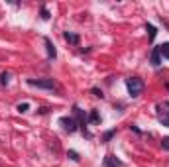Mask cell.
Returning a JSON list of instances; mask_svg holds the SVG:
<instances>
[{
  "instance_id": "obj_17",
  "label": "cell",
  "mask_w": 169,
  "mask_h": 167,
  "mask_svg": "<svg viewBox=\"0 0 169 167\" xmlns=\"http://www.w3.org/2000/svg\"><path fill=\"white\" fill-rule=\"evenodd\" d=\"M42 20H49V10H47V8H42Z\"/></svg>"
},
{
  "instance_id": "obj_13",
  "label": "cell",
  "mask_w": 169,
  "mask_h": 167,
  "mask_svg": "<svg viewBox=\"0 0 169 167\" xmlns=\"http://www.w3.org/2000/svg\"><path fill=\"white\" fill-rule=\"evenodd\" d=\"M8 83H10V73H6V71H4V73L0 75V85H2V87H6Z\"/></svg>"
},
{
  "instance_id": "obj_1",
  "label": "cell",
  "mask_w": 169,
  "mask_h": 167,
  "mask_svg": "<svg viewBox=\"0 0 169 167\" xmlns=\"http://www.w3.org/2000/svg\"><path fill=\"white\" fill-rule=\"evenodd\" d=\"M126 87H128V93H130L132 98H138L140 94L144 93V81L140 77H130L126 79Z\"/></svg>"
},
{
  "instance_id": "obj_14",
  "label": "cell",
  "mask_w": 169,
  "mask_h": 167,
  "mask_svg": "<svg viewBox=\"0 0 169 167\" xmlns=\"http://www.w3.org/2000/svg\"><path fill=\"white\" fill-rule=\"evenodd\" d=\"M67 157H69V159H73V161H79V159H81V157H79V153H77V152H73V149H71V152H67Z\"/></svg>"
},
{
  "instance_id": "obj_19",
  "label": "cell",
  "mask_w": 169,
  "mask_h": 167,
  "mask_svg": "<svg viewBox=\"0 0 169 167\" xmlns=\"http://www.w3.org/2000/svg\"><path fill=\"white\" fill-rule=\"evenodd\" d=\"M165 106H169V102H165Z\"/></svg>"
},
{
  "instance_id": "obj_7",
  "label": "cell",
  "mask_w": 169,
  "mask_h": 167,
  "mask_svg": "<svg viewBox=\"0 0 169 167\" xmlns=\"http://www.w3.org/2000/svg\"><path fill=\"white\" fill-rule=\"evenodd\" d=\"M65 39H67L71 45H79V36L73 33V32H65Z\"/></svg>"
},
{
  "instance_id": "obj_8",
  "label": "cell",
  "mask_w": 169,
  "mask_h": 167,
  "mask_svg": "<svg viewBox=\"0 0 169 167\" xmlns=\"http://www.w3.org/2000/svg\"><path fill=\"white\" fill-rule=\"evenodd\" d=\"M157 49H159V55H161L163 59H169V41L167 43H161Z\"/></svg>"
},
{
  "instance_id": "obj_15",
  "label": "cell",
  "mask_w": 169,
  "mask_h": 167,
  "mask_svg": "<svg viewBox=\"0 0 169 167\" xmlns=\"http://www.w3.org/2000/svg\"><path fill=\"white\" fill-rule=\"evenodd\" d=\"M114 134H116V130H108V132L104 134V138H102V141H110V140H112V136H114Z\"/></svg>"
},
{
  "instance_id": "obj_9",
  "label": "cell",
  "mask_w": 169,
  "mask_h": 167,
  "mask_svg": "<svg viewBox=\"0 0 169 167\" xmlns=\"http://www.w3.org/2000/svg\"><path fill=\"white\" fill-rule=\"evenodd\" d=\"M146 30L150 32V41H154V39H155V36H157V30H155V28L151 26V24H146Z\"/></svg>"
},
{
  "instance_id": "obj_18",
  "label": "cell",
  "mask_w": 169,
  "mask_h": 167,
  "mask_svg": "<svg viewBox=\"0 0 169 167\" xmlns=\"http://www.w3.org/2000/svg\"><path fill=\"white\" fill-rule=\"evenodd\" d=\"M93 94H94V97H98V98H104V94H102L100 89H93Z\"/></svg>"
},
{
  "instance_id": "obj_6",
  "label": "cell",
  "mask_w": 169,
  "mask_h": 167,
  "mask_svg": "<svg viewBox=\"0 0 169 167\" xmlns=\"http://www.w3.org/2000/svg\"><path fill=\"white\" fill-rule=\"evenodd\" d=\"M151 65H154V67L161 65V55H159V49L157 47L151 49Z\"/></svg>"
},
{
  "instance_id": "obj_10",
  "label": "cell",
  "mask_w": 169,
  "mask_h": 167,
  "mask_svg": "<svg viewBox=\"0 0 169 167\" xmlns=\"http://www.w3.org/2000/svg\"><path fill=\"white\" fill-rule=\"evenodd\" d=\"M16 110H18L20 114H24V112H28V110H30V102H20L18 106H16Z\"/></svg>"
},
{
  "instance_id": "obj_2",
  "label": "cell",
  "mask_w": 169,
  "mask_h": 167,
  "mask_svg": "<svg viewBox=\"0 0 169 167\" xmlns=\"http://www.w3.org/2000/svg\"><path fill=\"white\" fill-rule=\"evenodd\" d=\"M28 85L30 87H38V89H47V90L55 89L53 79H28Z\"/></svg>"
},
{
  "instance_id": "obj_3",
  "label": "cell",
  "mask_w": 169,
  "mask_h": 167,
  "mask_svg": "<svg viewBox=\"0 0 169 167\" xmlns=\"http://www.w3.org/2000/svg\"><path fill=\"white\" fill-rule=\"evenodd\" d=\"M61 124H63V128H65V132H69V134H73L79 128V122H77L75 118H69V116H63V118L59 120Z\"/></svg>"
},
{
  "instance_id": "obj_4",
  "label": "cell",
  "mask_w": 169,
  "mask_h": 167,
  "mask_svg": "<svg viewBox=\"0 0 169 167\" xmlns=\"http://www.w3.org/2000/svg\"><path fill=\"white\" fill-rule=\"evenodd\" d=\"M104 167H124V163H122L118 157H114L112 153H108V155L104 157Z\"/></svg>"
},
{
  "instance_id": "obj_12",
  "label": "cell",
  "mask_w": 169,
  "mask_h": 167,
  "mask_svg": "<svg viewBox=\"0 0 169 167\" xmlns=\"http://www.w3.org/2000/svg\"><path fill=\"white\" fill-rule=\"evenodd\" d=\"M157 118H159V122H161L163 126H167V128H169V112H163V114H159Z\"/></svg>"
},
{
  "instance_id": "obj_16",
  "label": "cell",
  "mask_w": 169,
  "mask_h": 167,
  "mask_svg": "<svg viewBox=\"0 0 169 167\" xmlns=\"http://www.w3.org/2000/svg\"><path fill=\"white\" fill-rule=\"evenodd\" d=\"M161 148H163V149H167V152H169V136H165V138L161 140Z\"/></svg>"
},
{
  "instance_id": "obj_5",
  "label": "cell",
  "mask_w": 169,
  "mask_h": 167,
  "mask_svg": "<svg viewBox=\"0 0 169 167\" xmlns=\"http://www.w3.org/2000/svg\"><path fill=\"white\" fill-rule=\"evenodd\" d=\"M45 47H47V57H49V59H55V57H57V51H55V45H53L51 43V39H49V37H45Z\"/></svg>"
},
{
  "instance_id": "obj_11",
  "label": "cell",
  "mask_w": 169,
  "mask_h": 167,
  "mask_svg": "<svg viewBox=\"0 0 169 167\" xmlns=\"http://www.w3.org/2000/svg\"><path fill=\"white\" fill-rule=\"evenodd\" d=\"M89 122H93V124H98V122H100V116H98L96 110H93V112L89 114Z\"/></svg>"
}]
</instances>
